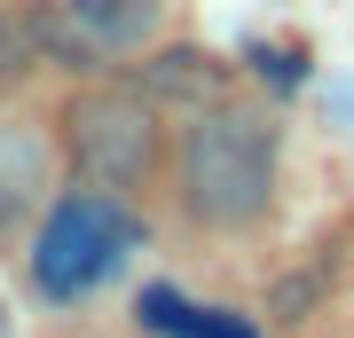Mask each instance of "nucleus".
Listing matches in <instances>:
<instances>
[{"instance_id":"1","label":"nucleus","mask_w":354,"mask_h":338,"mask_svg":"<svg viewBox=\"0 0 354 338\" xmlns=\"http://www.w3.org/2000/svg\"><path fill=\"white\" fill-rule=\"evenodd\" d=\"M174 189L197 228H260L276 205V118L244 102H205L174 142Z\"/></svg>"},{"instance_id":"2","label":"nucleus","mask_w":354,"mask_h":338,"mask_svg":"<svg viewBox=\"0 0 354 338\" xmlns=\"http://www.w3.org/2000/svg\"><path fill=\"white\" fill-rule=\"evenodd\" d=\"M55 142H64L71 173L87 189H111V197L142 189L165 165V126L150 87H118V79H87L55 118Z\"/></svg>"},{"instance_id":"3","label":"nucleus","mask_w":354,"mask_h":338,"mask_svg":"<svg viewBox=\"0 0 354 338\" xmlns=\"http://www.w3.org/2000/svg\"><path fill=\"white\" fill-rule=\"evenodd\" d=\"M134 236L142 228H134V213L111 189H71V197L48 205V220H39V236H32V283L48 291V299H87V291L134 252Z\"/></svg>"},{"instance_id":"4","label":"nucleus","mask_w":354,"mask_h":338,"mask_svg":"<svg viewBox=\"0 0 354 338\" xmlns=\"http://www.w3.org/2000/svg\"><path fill=\"white\" fill-rule=\"evenodd\" d=\"M165 39V0H55L39 8V63L95 79L111 55H142Z\"/></svg>"},{"instance_id":"5","label":"nucleus","mask_w":354,"mask_h":338,"mask_svg":"<svg viewBox=\"0 0 354 338\" xmlns=\"http://www.w3.org/2000/svg\"><path fill=\"white\" fill-rule=\"evenodd\" d=\"M142 323H150L158 338H260L244 314H228V307H189L181 291H165V283L142 291Z\"/></svg>"},{"instance_id":"6","label":"nucleus","mask_w":354,"mask_h":338,"mask_svg":"<svg viewBox=\"0 0 354 338\" xmlns=\"http://www.w3.org/2000/svg\"><path fill=\"white\" fill-rule=\"evenodd\" d=\"M150 102H189V111L221 102V63L205 48H158L150 55Z\"/></svg>"},{"instance_id":"7","label":"nucleus","mask_w":354,"mask_h":338,"mask_svg":"<svg viewBox=\"0 0 354 338\" xmlns=\"http://www.w3.org/2000/svg\"><path fill=\"white\" fill-rule=\"evenodd\" d=\"M39 71V8H0V95Z\"/></svg>"},{"instance_id":"8","label":"nucleus","mask_w":354,"mask_h":338,"mask_svg":"<svg viewBox=\"0 0 354 338\" xmlns=\"http://www.w3.org/2000/svg\"><path fill=\"white\" fill-rule=\"evenodd\" d=\"M32 197H39V165H8V158H0V244H16Z\"/></svg>"}]
</instances>
